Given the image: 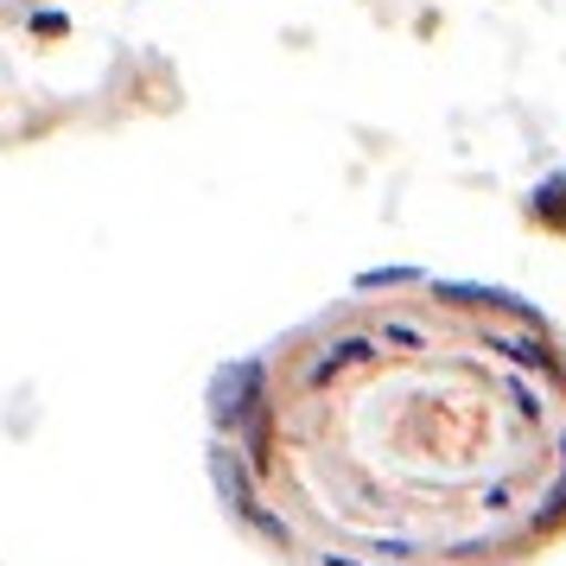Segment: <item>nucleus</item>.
<instances>
[{
	"label": "nucleus",
	"mask_w": 566,
	"mask_h": 566,
	"mask_svg": "<svg viewBox=\"0 0 566 566\" xmlns=\"http://www.w3.org/2000/svg\"><path fill=\"white\" fill-rule=\"evenodd\" d=\"M217 478L300 566H528L566 535V344L510 293L369 281L235 369Z\"/></svg>",
	"instance_id": "obj_1"
}]
</instances>
